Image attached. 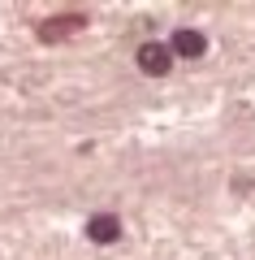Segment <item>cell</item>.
I'll list each match as a JSON object with an SVG mask.
<instances>
[{"label": "cell", "mask_w": 255, "mask_h": 260, "mask_svg": "<svg viewBox=\"0 0 255 260\" xmlns=\"http://www.w3.org/2000/svg\"><path fill=\"white\" fill-rule=\"evenodd\" d=\"M87 26V13H61V18H48L39 22V39L44 44H61V39H69L74 30Z\"/></svg>", "instance_id": "1"}, {"label": "cell", "mask_w": 255, "mask_h": 260, "mask_svg": "<svg viewBox=\"0 0 255 260\" xmlns=\"http://www.w3.org/2000/svg\"><path fill=\"white\" fill-rule=\"evenodd\" d=\"M169 65H173V52H169V44H143L138 48V70L152 78L169 74Z\"/></svg>", "instance_id": "2"}, {"label": "cell", "mask_w": 255, "mask_h": 260, "mask_svg": "<svg viewBox=\"0 0 255 260\" xmlns=\"http://www.w3.org/2000/svg\"><path fill=\"white\" fill-rule=\"evenodd\" d=\"M87 239H91V243H117L121 239V221L113 213L91 217V221H87Z\"/></svg>", "instance_id": "3"}, {"label": "cell", "mask_w": 255, "mask_h": 260, "mask_svg": "<svg viewBox=\"0 0 255 260\" xmlns=\"http://www.w3.org/2000/svg\"><path fill=\"white\" fill-rule=\"evenodd\" d=\"M203 48H208V39L199 30H173V39H169V52L177 56H203Z\"/></svg>", "instance_id": "4"}]
</instances>
